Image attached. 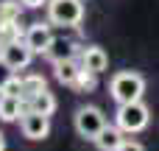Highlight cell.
I'll use <instances>...</instances> for the list:
<instances>
[{
    "label": "cell",
    "instance_id": "obj_1",
    "mask_svg": "<svg viewBox=\"0 0 159 151\" xmlns=\"http://www.w3.org/2000/svg\"><path fill=\"white\" fill-rule=\"evenodd\" d=\"M109 92L117 104H131V101H140L143 92H145V78L134 70H120L112 76V84H109Z\"/></svg>",
    "mask_w": 159,
    "mask_h": 151
},
{
    "label": "cell",
    "instance_id": "obj_2",
    "mask_svg": "<svg viewBox=\"0 0 159 151\" xmlns=\"http://www.w3.org/2000/svg\"><path fill=\"white\" fill-rule=\"evenodd\" d=\"M48 20L53 25H78L84 20V3L81 0H48Z\"/></svg>",
    "mask_w": 159,
    "mask_h": 151
},
{
    "label": "cell",
    "instance_id": "obj_3",
    "mask_svg": "<svg viewBox=\"0 0 159 151\" xmlns=\"http://www.w3.org/2000/svg\"><path fill=\"white\" fill-rule=\"evenodd\" d=\"M148 120H151V112H148V106H145L143 101L120 104V109H117V126H120L123 132H129V134L143 132V129L148 126Z\"/></svg>",
    "mask_w": 159,
    "mask_h": 151
},
{
    "label": "cell",
    "instance_id": "obj_4",
    "mask_svg": "<svg viewBox=\"0 0 159 151\" xmlns=\"http://www.w3.org/2000/svg\"><path fill=\"white\" fill-rule=\"evenodd\" d=\"M103 126H106V118H103V112L98 106H81L75 112V132L84 140H92L95 143V137L103 132Z\"/></svg>",
    "mask_w": 159,
    "mask_h": 151
},
{
    "label": "cell",
    "instance_id": "obj_5",
    "mask_svg": "<svg viewBox=\"0 0 159 151\" xmlns=\"http://www.w3.org/2000/svg\"><path fill=\"white\" fill-rule=\"evenodd\" d=\"M34 59V50L28 48L25 39H14V42H6L0 45V62L8 67V70H25Z\"/></svg>",
    "mask_w": 159,
    "mask_h": 151
},
{
    "label": "cell",
    "instance_id": "obj_6",
    "mask_svg": "<svg viewBox=\"0 0 159 151\" xmlns=\"http://www.w3.org/2000/svg\"><path fill=\"white\" fill-rule=\"evenodd\" d=\"M20 129H22V134H25L28 140H45V137L50 134V118L42 115V112L28 109V112L20 118Z\"/></svg>",
    "mask_w": 159,
    "mask_h": 151
},
{
    "label": "cell",
    "instance_id": "obj_7",
    "mask_svg": "<svg viewBox=\"0 0 159 151\" xmlns=\"http://www.w3.org/2000/svg\"><path fill=\"white\" fill-rule=\"evenodd\" d=\"M25 42H28V48H31L34 53H45V50L50 48V42H53L50 25H45V22H34V25L25 31Z\"/></svg>",
    "mask_w": 159,
    "mask_h": 151
},
{
    "label": "cell",
    "instance_id": "obj_8",
    "mask_svg": "<svg viewBox=\"0 0 159 151\" xmlns=\"http://www.w3.org/2000/svg\"><path fill=\"white\" fill-rule=\"evenodd\" d=\"M53 67H56V78H59L61 84H67V87H75V81H78V76H81V70H84V64L75 62V56L61 59V62H53Z\"/></svg>",
    "mask_w": 159,
    "mask_h": 151
},
{
    "label": "cell",
    "instance_id": "obj_9",
    "mask_svg": "<svg viewBox=\"0 0 159 151\" xmlns=\"http://www.w3.org/2000/svg\"><path fill=\"white\" fill-rule=\"evenodd\" d=\"M81 64H84V70H89V73H103L106 67H109V56H106V50L103 48H84V53H81Z\"/></svg>",
    "mask_w": 159,
    "mask_h": 151
},
{
    "label": "cell",
    "instance_id": "obj_10",
    "mask_svg": "<svg viewBox=\"0 0 159 151\" xmlns=\"http://www.w3.org/2000/svg\"><path fill=\"white\" fill-rule=\"evenodd\" d=\"M95 146H98V151H117L120 146H123V129L106 123L103 132L95 137Z\"/></svg>",
    "mask_w": 159,
    "mask_h": 151
},
{
    "label": "cell",
    "instance_id": "obj_11",
    "mask_svg": "<svg viewBox=\"0 0 159 151\" xmlns=\"http://www.w3.org/2000/svg\"><path fill=\"white\" fill-rule=\"evenodd\" d=\"M22 115H25V104H22V98L0 95V120L11 123V120H17V118H22Z\"/></svg>",
    "mask_w": 159,
    "mask_h": 151
},
{
    "label": "cell",
    "instance_id": "obj_12",
    "mask_svg": "<svg viewBox=\"0 0 159 151\" xmlns=\"http://www.w3.org/2000/svg\"><path fill=\"white\" fill-rule=\"evenodd\" d=\"M45 56H48L50 62L70 59V56H75V45H73L70 39H53V42H50V48L45 50Z\"/></svg>",
    "mask_w": 159,
    "mask_h": 151
},
{
    "label": "cell",
    "instance_id": "obj_13",
    "mask_svg": "<svg viewBox=\"0 0 159 151\" xmlns=\"http://www.w3.org/2000/svg\"><path fill=\"white\" fill-rule=\"evenodd\" d=\"M28 104H31V109H34V112H42V115H48V118L56 112V98H53V92H48V90L36 92Z\"/></svg>",
    "mask_w": 159,
    "mask_h": 151
},
{
    "label": "cell",
    "instance_id": "obj_14",
    "mask_svg": "<svg viewBox=\"0 0 159 151\" xmlns=\"http://www.w3.org/2000/svg\"><path fill=\"white\" fill-rule=\"evenodd\" d=\"M42 90H48L45 76L31 73V76H25V78H22V98H25V101H31V98H34L36 92H42Z\"/></svg>",
    "mask_w": 159,
    "mask_h": 151
},
{
    "label": "cell",
    "instance_id": "obj_15",
    "mask_svg": "<svg viewBox=\"0 0 159 151\" xmlns=\"http://www.w3.org/2000/svg\"><path fill=\"white\" fill-rule=\"evenodd\" d=\"M22 0H3L0 3V22H20Z\"/></svg>",
    "mask_w": 159,
    "mask_h": 151
},
{
    "label": "cell",
    "instance_id": "obj_16",
    "mask_svg": "<svg viewBox=\"0 0 159 151\" xmlns=\"http://www.w3.org/2000/svg\"><path fill=\"white\" fill-rule=\"evenodd\" d=\"M0 92L3 95H14V98H22V78L20 76H8L0 84Z\"/></svg>",
    "mask_w": 159,
    "mask_h": 151
},
{
    "label": "cell",
    "instance_id": "obj_17",
    "mask_svg": "<svg viewBox=\"0 0 159 151\" xmlns=\"http://www.w3.org/2000/svg\"><path fill=\"white\" fill-rule=\"evenodd\" d=\"M20 39V22H0V45Z\"/></svg>",
    "mask_w": 159,
    "mask_h": 151
},
{
    "label": "cell",
    "instance_id": "obj_18",
    "mask_svg": "<svg viewBox=\"0 0 159 151\" xmlns=\"http://www.w3.org/2000/svg\"><path fill=\"white\" fill-rule=\"evenodd\" d=\"M95 84H98V73H89V70H81L78 81H75V90H84V92H89V90H95Z\"/></svg>",
    "mask_w": 159,
    "mask_h": 151
},
{
    "label": "cell",
    "instance_id": "obj_19",
    "mask_svg": "<svg viewBox=\"0 0 159 151\" xmlns=\"http://www.w3.org/2000/svg\"><path fill=\"white\" fill-rule=\"evenodd\" d=\"M117 151H145V149H143V143H137V140H123V146Z\"/></svg>",
    "mask_w": 159,
    "mask_h": 151
},
{
    "label": "cell",
    "instance_id": "obj_20",
    "mask_svg": "<svg viewBox=\"0 0 159 151\" xmlns=\"http://www.w3.org/2000/svg\"><path fill=\"white\" fill-rule=\"evenodd\" d=\"M42 3H48V0H22V6H28V8H39Z\"/></svg>",
    "mask_w": 159,
    "mask_h": 151
},
{
    "label": "cell",
    "instance_id": "obj_21",
    "mask_svg": "<svg viewBox=\"0 0 159 151\" xmlns=\"http://www.w3.org/2000/svg\"><path fill=\"white\" fill-rule=\"evenodd\" d=\"M0 151H6V137H3V132H0Z\"/></svg>",
    "mask_w": 159,
    "mask_h": 151
}]
</instances>
